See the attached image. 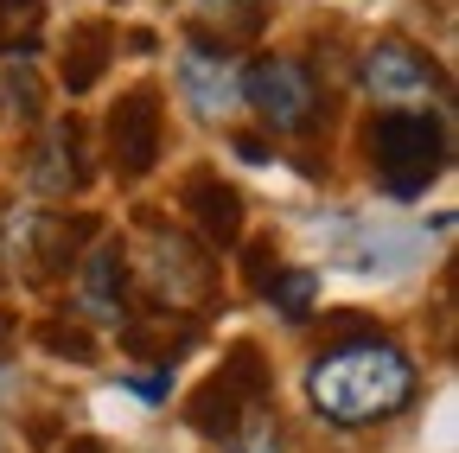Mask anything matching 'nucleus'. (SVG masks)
I'll list each match as a JSON object with an SVG mask.
<instances>
[{"mask_svg":"<svg viewBox=\"0 0 459 453\" xmlns=\"http://www.w3.org/2000/svg\"><path fill=\"white\" fill-rule=\"evenodd\" d=\"M179 90H186L198 122H223L230 109L243 102V71H237V58H230L223 39H211V32L186 39V51H179Z\"/></svg>","mask_w":459,"mask_h":453,"instance_id":"nucleus-6","label":"nucleus"},{"mask_svg":"<svg viewBox=\"0 0 459 453\" xmlns=\"http://www.w3.org/2000/svg\"><path fill=\"white\" fill-rule=\"evenodd\" d=\"M83 237H90V217H39V249H32V268H39V274H65V268H77Z\"/></svg>","mask_w":459,"mask_h":453,"instance_id":"nucleus-14","label":"nucleus"},{"mask_svg":"<svg viewBox=\"0 0 459 453\" xmlns=\"http://www.w3.org/2000/svg\"><path fill=\"white\" fill-rule=\"evenodd\" d=\"M45 0H0V51H26L39 32Z\"/></svg>","mask_w":459,"mask_h":453,"instance_id":"nucleus-15","label":"nucleus"},{"mask_svg":"<svg viewBox=\"0 0 459 453\" xmlns=\"http://www.w3.org/2000/svg\"><path fill=\"white\" fill-rule=\"evenodd\" d=\"M134 389H141V396H147V403H160V396H166V370H160V377H141V383H134Z\"/></svg>","mask_w":459,"mask_h":453,"instance_id":"nucleus-20","label":"nucleus"},{"mask_svg":"<svg viewBox=\"0 0 459 453\" xmlns=\"http://www.w3.org/2000/svg\"><path fill=\"white\" fill-rule=\"evenodd\" d=\"M83 179H90V173H83V135H77V122L45 128V141H39L32 160H26V186L45 192V198H71Z\"/></svg>","mask_w":459,"mask_h":453,"instance_id":"nucleus-12","label":"nucleus"},{"mask_svg":"<svg viewBox=\"0 0 459 453\" xmlns=\"http://www.w3.org/2000/svg\"><path fill=\"white\" fill-rule=\"evenodd\" d=\"M141 281H147V294L153 301H172V307H186L198 294H211V268L198 256V243L186 231H172V223H147L141 231Z\"/></svg>","mask_w":459,"mask_h":453,"instance_id":"nucleus-5","label":"nucleus"},{"mask_svg":"<svg viewBox=\"0 0 459 453\" xmlns=\"http://www.w3.org/2000/svg\"><path fill=\"white\" fill-rule=\"evenodd\" d=\"M192 13H198V26H204V20H223V13H237L230 26H237V39H249V32L262 26V0H192Z\"/></svg>","mask_w":459,"mask_h":453,"instance_id":"nucleus-17","label":"nucleus"},{"mask_svg":"<svg viewBox=\"0 0 459 453\" xmlns=\"http://www.w3.org/2000/svg\"><path fill=\"white\" fill-rule=\"evenodd\" d=\"M262 409H268V364H262V352L249 345V338H243V345H230L223 370L204 377L186 396V422L204 440H237V428L249 415H262Z\"/></svg>","mask_w":459,"mask_h":453,"instance_id":"nucleus-3","label":"nucleus"},{"mask_svg":"<svg viewBox=\"0 0 459 453\" xmlns=\"http://www.w3.org/2000/svg\"><path fill=\"white\" fill-rule=\"evenodd\" d=\"M39 345L57 352V358H77V364L96 358V338H90L83 326H65V319H39Z\"/></svg>","mask_w":459,"mask_h":453,"instance_id":"nucleus-16","label":"nucleus"},{"mask_svg":"<svg viewBox=\"0 0 459 453\" xmlns=\"http://www.w3.org/2000/svg\"><path fill=\"white\" fill-rule=\"evenodd\" d=\"M364 147H370V173L389 198H421L446 173V122L440 116H415V109L377 116Z\"/></svg>","mask_w":459,"mask_h":453,"instance_id":"nucleus-2","label":"nucleus"},{"mask_svg":"<svg viewBox=\"0 0 459 453\" xmlns=\"http://www.w3.org/2000/svg\"><path fill=\"white\" fill-rule=\"evenodd\" d=\"M249 288H255L281 319L307 326V319H313V294H319V274H313V268H287V262H274V243H255V249H249Z\"/></svg>","mask_w":459,"mask_h":453,"instance_id":"nucleus-10","label":"nucleus"},{"mask_svg":"<svg viewBox=\"0 0 459 453\" xmlns=\"http://www.w3.org/2000/svg\"><path fill=\"white\" fill-rule=\"evenodd\" d=\"M65 453H115V447L96 440V434H77V440H65Z\"/></svg>","mask_w":459,"mask_h":453,"instance_id":"nucleus-19","label":"nucleus"},{"mask_svg":"<svg viewBox=\"0 0 459 453\" xmlns=\"http://www.w3.org/2000/svg\"><path fill=\"white\" fill-rule=\"evenodd\" d=\"M108 58H115V32H108V26H77V32L65 39V71H57V83H65L71 96H83V90L102 83Z\"/></svg>","mask_w":459,"mask_h":453,"instance_id":"nucleus-13","label":"nucleus"},{"mask_svg":"<svg viewBox=\"0 0 459 453\" xmlns=\"http://www.w3.org/2000/svg\"><path fill=\"white\" fill-rule=\"evenodd\" d=\"M77 307H83L90 326H122L128 319V256H122V243H102L77 268Z\"/></svg>","mask_w":459,"mask_h":453,"instance_id":"nucleus-9","label":"nucleus"},{"mask_svg":"<svg viewBox=\"0 0 459 453\" xmlns=\"http://www.w3.org/2000/svg\"><path fill=\"white\" fill-rule=\"evenodd\" d=\"M237 153H243V160H255V166H262V160H268V141H255V135H237Z\"/></svg>","mask_w":459,"mask_h":453,"instance_id":"nucleus-18","label":"nucleus"},{"mask_svg":"<svg viewBox=\"0 0 459 453\" xmlns=\"http://www.w3.org/2000/svg\"><path fill=\"white\" fill-rule=\"evenodd\" d=\"M364 83H370V96H383V102H421V96L440 90V71H434V58H428L421 45L383 39V45L364 51Z\"/></svg>","mask_w":459,"mask_h":453,"instance_id":"nucleus-8","label":"nucleus"},{"mask_svg":"<svg viewBox=\"0 0 459 453\" xmlns=\"http://www.w3.org/2000/svg\"><path fill=\"white\" fill-rule=\"evenodd\" d=\"M160 141H166V122H160V90H128L122 102L108 109V160L122 179H147L160 166Z\"/></svg>","mask_w":459,"mask_h":453,"instance_id":"nucleus-7","label":"nucleus"},{"mask_svg":"<svg viewBox=\"0 0 459 453\" xmlns=\"http://www.w3.org/2000/svg\"><path fill=\"white\" fill-rule=\"evenodd\" d=\"M186 217L204 231V243L230 249V243H243V192L237 186H223V173H192L186 192H179Z\"/></svg>","mask_w":459,"mask_h":453,"instance_id":"nucleus-11","label":"nucleus"},{"mask_svg":"<svg viewBox=\"0 0 459 453\" xmlns=\"http://www.w3.org/2000/svg\"><path fill=\"white\" fill-rule=\"evenodd\" d=\"M243 102L255 109V116L268 122V135L281 141H300L313 135L325 116H319V83L307 77L300 58H255L243 71Z\"/></svg>","mask_w":459,"mask_h":453,"instance_id":"nucleus-4","label":"nucleus"},{"mask_svg":"<svg viewBox=\"0 0 459 453\" xmlns=\"http://www.w3.org/2000/svg\"><path fill=\"white\" fill-rule=\"evenodd\" d=\"M307 396L325 422L370 428V422H389L415 403V364L383 332H358V338H338V345H325L313 358Z\"/></svg>","mask_w":459,"mask_h":453,"instance_id":"nucleus-1","label":"nucleus"}]
</instances>
